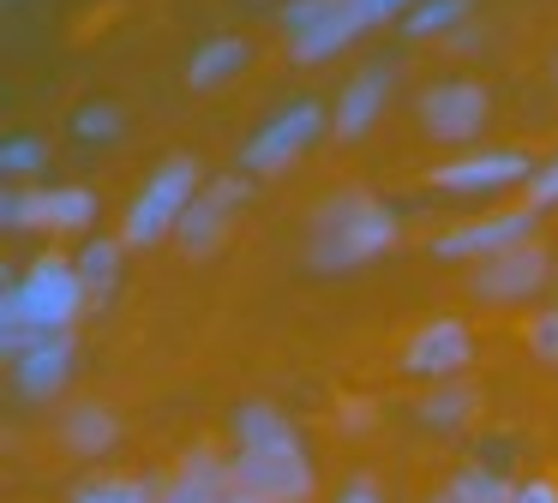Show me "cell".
<instances>
[{"mask_svg": "<svg viewBox=\"0 0 558 503\" xmlns=\"http://www.w3.org/2000/svg\"><path fill=\"white\" fill-rule=\"evenodd\" d=\"M337 503H385V491H378V486H373V479H366V474H354L349 486L337 491Z\"/></svg>", "mask_w": 558, "mask_h": 503, "instance_id": "cell-32", "label": "cell"}, {"mask_svg": "<svg viewBox=\"0 0 558 503\" xmlns=\"http://www.w3.org/2000/svg\"><path fill=\"white\" fill-rule=\"evenodd\" d=\"M126 132V114L114 102H85V108H73V138L78 144H114Z\"/></svg>", "mask_w": 558, "mask_h": 503, "instance_id": "cell-24", "label": "cell"}, {"mask_svg": "<svg viewBox=\"0 0 558 503\" xmlns=\"http://www.w3.org/2000/svg\"><path fill=\"white\" fill-rule=\"evenodd\" d=\"M534 222H541V210H529V204H517V210H493V216H481V222H462V228H450V234H438L433 240V258H445V263H462V258L486 263V258H498V252H510V246H529Z\"/></svg>", "mask_w": 558, "mask_h": 503, "instance_id": "cell-8", "label": "cell"}, {"mask_svg": "<svg viewBox=\"0 0 558 503\" xmlns=\"http://www.w3.org/2000/svg\"><path fill=\"white\" fill-rule=\"evenodd\" d=\"M361 30H366V19L354 12V0H349V7H342V12H330L325 24H313V30L289 36V60H294V66H318V60L342 54V48H349Z\"/></svg>", "mask_w": 558, "mask_h": 503, "instance_id": "cell-15", "label": "cell"}, {"mask_svg": "<svg viewBox=\"0 0 558 503\" xmlns=\"http://www.w3.org/2000/svg\"><path fill=\"white\" fill-rule=\"evenodd\" d=\"M414 7H421V0H354V12L366 19V30H373V24H390V19H409Z\"/></svg>", "mask_w": 558, "mask_h": 503, "instance_id": "cell-30", "label": "cell"}, {"mask_svg": "<svg viewBox=\"0 0 558 503\" xmlns=\"http://www.w3.org/2000/svg\"><path fill=\"white\" fill-rule=\"evenodd\" d=\"M486 114H493V96L474 78H445L421 90V126L445 144H469L486 126Z\"/></svg>", "mask_w": 558, "mask_h": 503, "instance_id": "cell-10", "label": "cell"}, {"mask_svg": "<svg viewBox=\"0 0 558 503\" xmlns=\"http://www.w3.org/2000/svg\"><path fill=\"white\" fill-rule=\"evenodd\" d=\"M469 359H474L469 323H462V318H426V323H414V330H409L397 366L409 371V378H421V383H450V378L469 371Z\"/></svg>", "mask_w": 558, "mask_h": 503, "instance_id": "cell-7", "label": "cell"}, {"mask_svg": "<svg viewBox=\"0 0 558 503\" xmlns=\"http://www.w3.org/2000/svg\"><path fill=\"white\" fill-rule=\"evenodd\" d=\"M349 0H289V7L277 12V24H282V42L289 36H301V30H313V24H325L330 12H342Z\"/></svg>", "mask_w": 558, "mask_h": 503, "instance_id": "cell-27", "label": "cell"}, {"mask_svg": "<svg viewBox=\"0 0 558 503\" xmlns=\"http://www.w3.org/2000/svg\"><path fill=\"white\" fill-rule=\"evenodd\" d=\"M390 78H397L390 66H361L337 90V114H330V126H337L342 144H354V138H366V132H373V120L385 114V102H390Z\"/></svg>", "mask_w": 558, "mask_h": 503, "instance_id": "cell-14", "label": "cell"}, {"mask_svg": "<svg viewBox=\"0 0 558 503\" xmlns=\"http://www.w3.org/2000/svg\"><path fill=\"white\" fill-rule=\"evenodd\" d=\"M397 210L366 192H337L313 210V240H306V263L313 270H354V263L378 258L397 246Z\"/></svg>", "mask_w": 558, "mask_h": 503, "instance_id": "cell-2", "label": "cell"}, {"mask_svg": "<svg viewBox=\"0 0 558 503\" xmlns=\"http://www.w3.org/2000/svg\"><path fill=\"white\" fill-rule=\"evenodd\" d=\"M222 503H265V498H246V491H229Z\"/></svg>", "mask_w": 558, "mask_h": 503, "instance_id": "cell-33", "label": "cell"}, {"mask_svg": "<svg viewBox=\"0 0 558 503\" xmlns=\"http://www.w3.org/2000/svg\"><path fill=\"white\" fill-rule=\"evenodd\" d=\"M469 7L474 0H421V7L402 19V36H445V30H457V24L469 19Z\"/></svg>", "mask_w": 558, "mask_h": 503, "instance_id": "cell-23", "label": "cell"}, {"mask_svg": "<svg viewBox=\"0 0 558 503\" xmlns=\"http://www.w3.org/2000/svg\"><path fill=\"white\" fill-rule=\"evenodd\" d=\"M150 498H157V486H145V479H85L73 491V503H150Z\"/></svg>", "mask_w": 558, "mask_h": 503, "instance_id": "cell-26", "label": "cell"}, {"mask_svg": "<svg viewBox=\"0 0 558 503\" xmlns=\"http://www.w3.org/2000/svg\"><path fill=\"white\" fill-rule=\"evenodd\" d=\"M246 60H253V48H246L241 36H205V42L193 48V60H186V84H193V90H217L234 72H246Z\"/></svg>", "mask_w": 558, "mask_h": 503, "instance_id": "cell-16", "label": "cell"}, {"mask_svg": "<svg viewBox=\"0 0 558 503\" xmlns=\"http://www.w3.org/2000/svg\"><path fill=\"white\" fill-rule=\"evenodd\" d=\"M73 359H78L73 330L49 335V342H37L31 354L13 359V390L25 395V402H49V395L66 390V378H73Z\"/></svg>", "mask_w": 558, "mask_h": 503, "instance_id": "cell-12", "label": "cell"}, {"mask_svg": "<svg viewBox=\"0 0 558 503\" xmlns=\"http://www.w3.org/2000/svg\"><path fill=\"white\" fill-rule=\"evenodd\" d=\"M546 270H553V263H546V246H541V240H529V246H510V252H498V258L474 263L469 294L474 299H493V306H510V299L541 294Z\"/></svg>", "mask_w": 558, "mask_h": 503, "instance_id": "cell-11", "label": "cell"}, {"mask_svg": "<svg viewBox=\"0 0 558 503\" xmlns=\"http://www.w3.org/2000/svg\"><path fill=\"white\" fill-rule=\"evenodd\" d=\"M19 294H25V311L43 335H61L78 323V311L90 306L85 294V275H78L73 258H54V252H37L31 270L19 275Z\"/></svg>", "mask_w": 558, "mask_h": 503, "instance_id": "cell-5", "label": "cell"}, {"mask_svg": "<svg viewBox=\"0 0 558 503\" xmlns=\"http://www.w3.org/2000/svg\"><path fill=\"white\" fill-rule=\"evenodd\" d=\"M43 168H49V144H43V138L19 132V138H7V144H0V174L31 180V174H43Z\"/></svg>", "mask_w": 558, "mask_h": 503, "instance_id": "cell-25", "label": "cell"}, {"mask_svg": "<svg viewBox=\"0 0 558 503\" xmlns=\"http://www.w3.org/2000/svg\"><path fill=\"white\" fill-rule=\"evenodd\" d=\"M325 126H330V114H325L318 96H301V102L277 108V114L241 144V174H282V168L301 162V156L325 138Z\"/></svg>", "mask_w": 558, "mask_h": 503, "instance_id": "cell-4", "label": "cell"}, {"mask_svg": "<svg viewBox=\"0 0 558 503\" xmlns=\"http://www.w3.org/2000/svg\"><path fill=\"white\" fill-rule=\"evenodd\" d=\"M114 438H121V419H114L109 407H97V402H78L73 414L61 419V443H66L73 455H85V462L109 455Z\"/></svg>", "mask_w": 558, "mask_h": 503, "instance_id": "cell-17", "label": "cell"}, {"mask_svg": "<svg viewBox=\"0 0 558 503\" xmlns=\"http://www.w3.org/2000/svg\"><path fill=\"white\" fill-rule=\"evenodd\" d=\"M7 7H19V0H7Z\"/></svg>", "mask_w": 558, "mask_h": 503, "instance_id": "cell-36", "label": "cell"}, {"mask_svg": "<svg viewBox=\"0 0 558 503\" xmlns=\"http://www.w3.org/2000/svg\"><path fill=\"white\" fill-rule=\"evenodd\" d=\"M198 186H205V174H198L193 156H162V162L150 168V180L133 192L126 216H121L126 252H145V246H157V240H169L174 228H181L186 204L198 198Z\"/></svg>", "mask_w": 558, "mask_h": 503, "instance_id": "cell-3", "label": "cell"}, {"mask_svg": "<svg viewBox=\"0 0 558 503\" xmlns=\"http://www.w3.org/2000/svg\"><path fill=\"white\" fill-rule=\"evenodd\" d=\"M510 503H558V479L534 474V479H517V498Z\"/></svg>", "mask_w": 558, "mask_h": 503, "instance_id": "cell-31", "label": "cell"}, {"mask_svg": "<svg viewBox=\"0 0 558 503\" xmlns=\"http://www.w3.org/2000/svg\"><path fill=\"white\" fill-rule=\"evenodd\" d=\"M121 258H126V240L121 234H90L85 246H78V275H85V294L97 299H109L114 287H121Z\"/></svg>", "mask_w": 558, "mask_h": 503, "instance_id": "cell-18", "label": "cell"}, {"mask_svg": "<svg viewBox=\"0 0 558 503\" xmlns=\"http://www.w3.org/2000/svg\"><path fill=\"white\" fill-rule=\"evenodd\" d=\"M246 198H253V180L246 174H217L198 186V198L186 204L181 228H174V246L186 252V258H210V252L229 240L234 216L246 210Z\"/></svg>", "mask_w": 558, "mask_h": 503, "instance_id": "cell-6", "label": "cell"}, {"mask_svg": "<svg viewBox=\"0 0 558 503\" xmlns=\"http://www.w3.org/2000/svg\"><path fill=\"white\" fill-rule=\"evenodd\" d=\"M522 204H529V210H553V204H558V156L534 168V180L522 186Z\"/></svg>", "mask_w": 558, "mask_h": 503, "instance_id": "cell-28", "label": "cell"}, {"mask_svg": "<svg viewBox=\"0 0 558 503\" xmlns=\"http://www.w3.org/2000/svg\"><path fill=\"white\" fill-rule=\"evenodd\" d=\"M474 407H481V395H474L462 378H450V383H433V390L414 402V419H421L426 431H457Z\"/></svg>", "mask_w": 558, "mask_h": 503, "instance_id": "cell-19", "label": "cell"}, {"mask_svg": "<svg viewBox=\"0 0 558 503\" xmlns=\"http://www.w3.org/2000/svg\"><path fill=\"white\" fill-rule=\"evenodd\" d=\"M229 491H234L229 455H217L210 443H198V450L157 486V498H150V503H222Z\"/></svg>", "mask_w": 558, "mask_h": 503, "instance_id": "cell-13", "label": "cell"}, {"mask_svg": "<svg viewBox=\"0 0 558 503\" xmlns=\"http://www.w3.org/2000/svg\"><path fill=\"white\" fill-rule=\"evenodd\" d=\"M553 84H558V60H553Z\"/></svg>", "mask_w": 558, "mask_h": 503, "instance_id": "cell-35", "label": "cell"}, {"mask_svg": "<svg viewBox=\"0 0 558 503\" xmlns=\"http://www.w3.org/2000/svg\"><path fill=\"white\" fill-rule=\"evenodd\" d=\"M529 347L546 359V366H558V311H541V318L529 323Z\"/></svg>", "mask_w": 558, "mask_h": 503, "instance_id": "cell-29", "label": "cell"}, {"mask_svg": "<svg viewBox=\"0 0 558 503\" xmlns=\"http://www.w3.org/2000/svg\"><path fill=\"white\" fill-rule=\"evenodd\" d=\"M229 431H234V455H229L234 491L265 503H313L318 491L313 455H306L301 431L289 426V414L277 402H241Z\"/></svg>", "mask_w": 558, "mask_h": 503, "instance_id": "cell-1", "label": "cell"}, {"mask_svg": "<svg viewBox=\"0 0 558 503\" xmlns=\"http://www.w3.org/2000/svg\"><path fill=\"white\" fill-rule=\"evenodd\" d=\"M97 222V192L90 186H49V234H85Z\"/></svg>", "mask_w": 558, "mask_h": 503, "instance_id": "cell-20", "label": "cell"}, {"mask_svg": "<svg viewBox=\"0 0 558 503\" xmlns=\"http://www.w3.org/2000/svg\"><path fill=\"white\" fill-rule=\"evenodd\" d=\"M445 491H450L457 503H510V498H517V479H505L498 467L474 462V467H457Z\"/></svg>", "mask_w": 558, "mask_h": 503, "instance_id": "cell-22", "label": "cell"}, {"mask_svg": "<svg viewBox=\"0 0 558 503\" xmlns=\"http://www.w3.org/2000/svg\"><path fill=\"white\" fill-rule=\"evenodd\" d=\"M0 222L13 228V234L49 228V186H37V180H13L7 198H0Z\"/></svg>", "mask_w": 558, "mask_h": 503, "instance_id": "cell-21", "label": "cell"}, {"mask_svg": "<svg viewBox=\"0 0 558 503\" xmlns=\"http://www.w3.org/2000/svg\"><path fill=\"white\" fill-rule=\"evenodd\" d=\"M534 168L541 162H529L522 150H469L457 162H438L426 180L450 198H486V192H505V186H529Z\"/></svg>", "mask_w": 558, "mask_h": 503, "instance_id": "cell-9", "label": "cell"}, {"mask_svg": "<svg viewBox=\"0 0 558 503\" xmlns=\"http://www.w3.org/2000/svg\"><path fill=\"white\" fill-rule=\"evenodd\" d=\"M426 503H457V498H450V491H433V498H426Z\"/></svg>", "mask_w": 558, "mask_h": 503, "instance_id": "cell-34", "label": "cell"}]
</instances>
